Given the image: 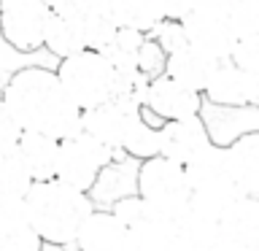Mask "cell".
<instances>
[{"mask_svg":"<svg viewBox=\"0 0 259 251\" xmlns=\"http://www.w3.org/2000/svg\"><path fill=\"white\" fill-rule=\"evenodd\" d=\"M22 130L68 138L81 130V108L68 97L52 68L27 65L14 70L0 89Z\"/></svg>","mask_w":259,"mask_h":251,"instance_id":"obj_1","label":"cell"},{"mask_svg":"<svg viewBox=\"0 0 259 251\" xmlns=\"http://www.w3.org/2000/svg\"><path fill=\"white\" fill-rule=\"evenodd\" d=\"M22 202L40 240L60 243V246H70L81 222L95 208L89 192H81L76 186L60 181L57 176L46 178V181H32Z\"/></svg>","mask_w":259,"mask_h":251,"instance_id":"obj_2","label":"cell"},{"mask_svg":"<svg viewBox=\"0 0 259 251\" xmlns=\"http://www.w3.org/2000/svg\"><path fill=\"white\" fill-rule=\"evenodd\" d=\"M57 78L68 97L81 111L95 108L119 92V73L95 49H81L76 54H68L57 62Z\"/></svg>","mask_w":259,"mask_h":251,"instance_id":"obj_3","label":"cell"},{"mask_svg":"<svg viewBox=\"0 0 259 251\" xmlns=\"http://www.w3.org/2000/svg\"><path fill=\"white\" fill-rule=\"evenodd\" d=\"M135 192L154 214L167 219H178L189 208V181H186L184 165L162 154L141 159L135 176Z\"/></svg>","mask_w":259,"mask_h":251,"instance_id":"obj_4","label":"cell"},{"mask_svg":"<svg viewBox=\"0 0 259 251\" xmlns=\"http://www.w3.org/2000/svg\"><path fill=\"white\" fill-rule=\"evenodd\" d=\"M116 151L100 143L84 130L68 138H60V154H57V178L81 192H92L97 178L113 165Z\"/></svg>","mask_w":259,"mask_h":251,"instance_id":"obj_5","label":"cell"},{"mask_svg":"<svg viewBox=\"0 0 259 251\" xmlns=\"http://www.w3.org/2000/svg\"><path fill=\"white\" fill-rule=\"evenodd\" d=\"M49 14L44 0H0V35L14 52L32 54L44 49Z\"/></svg>","mask_w":259,"mask_h":251,"instance_id":"obj_6","label":"cell"},{"mask_svg":"<svg viewBox=\"0 0 259 251\" xmlns=\"http://www.w3.org/2000/svg\"><path fill=\"white\" fill-rule=\"evenodd\" d=\"M138 116H141V103L127 100V97H111L95 108L81 111V130L119 154Z\"/></svg>","mask_w":259,"mask_h":251,"instance_id":"obj_7","label":"cell"},{"mask_svg":"<svg viewBox=\"0 0 259 251\" xmlns=\"http://www.w3.org/2000/svg\"><path fill=\"white\" fill-rule=\"evenodd\" d=\"M208 146H210V138H208L205 121L200 119V113L181 116V119H167L157 130V154L170 157L173 162H181V165L194 159Z\"/></svg>","mask_w":259,"mask_h":251,"instance_id":"obj_8","label":"cell"},{"mask_svg":"<svg viewBox=\"0 0 259 251\" xmlns=\"http://www.w3.org/2000/svg\"><path fill=\"white\" fill-rule=\"evenodd\" d=\"M202 100L213 105H256L259 73H248L230 60H222L216 73L202 89Z\"/></svg>","mask_w":259,"mask_h":251,"instance_id":"obj_9","label":"cell"},{"mask_svg":"<svg viewBox=\"0 0 259 251\" xmlns=\"http://www.w3.org/2000/svg\"><path fill=\"white\" fill-rule=\"evenodd\" d=\"M200 119L205 121L208 138L213 146H230L246 133L259 130V108L256 105H213L202 100Z\"/></svg>","mask_w":259,"mask_h":251,"instance_id":"obj_10","label":"cell"},{"mask_svg":"<svg viewBox=\"0 0 259 251\" xmlns=\"http://www.w3.org/2000/svg\"><path fill=\"white\" fill-rule=\"evenodd\" d=\"M73 246L76 251H130L127 224L111 208H92L81 222Z\"/></svg>","mask_w":259,"mask_h":251,"instance_id":"obj_11","label":"cell"},{"mask_svg":"<svg viewBox=\"0 0 259 251\" xmlns=\"http://www.w3.org/2000/svg\"><path fill=\"white\" fill-rule=\"evenodd\" d=\"M143 105H146V108H151L154 113H159L165 121L167 119H181V116L200 113L202 92L184 87L181 81L170 78L167 73H159V76L151 78L149 87H146Z\"/></svg>","mask_w":259,"mask_h":251,"instance_id":"obj_12","label":"cell"},{"mask_svg":"<svg viewBox=\"0 0 259 251\" xmlns=\"http://www.w3.org/2000/svg\"><path fill=\"white\" fill-rule=\"evenodd\" d=\"M178 22H181L184 38L189 44L205 49L208 54L219 57V60H227V54L232 49V40H235L230 32V24H227V14L189 8Z\"/></svg>","mask_w":259,"mask_h":251,"instance_id":"obj_13","label":"cell"},{"mask_svg":"<svg viewBox=\"0 0 259 251\" xmlns=\"http://www.w3.org/2000/svg\"><path fill=\"white\" fill-rule=\"evenodd\" d=\"M219 62H222L219 57L208 54L205 49L194 46V44H189V40H184V44H178L173 52H167L165 73L170 78L181 81L184 87L202 92L205 84L210 81V76L216 73Z\"/></svg>","mask_w":259,"mask_h":251,"instance_id":"obj_14","label":"cell"},{"mask_svg":"<svg viewBox=\"0 0 259 251\" xmlns=\"http://www.w3.org/2000/svg\"><path fill=\"white\" fill-rule=\"evenodd\" d=\"M176 251H230V243L219 219L186 208L176 219Z\"/></svg>","mask_w":259,"mask_h":251,"instance_id":"obj_15","label":"cell"},{"mask_svg":"<svg viewBox=\"0 0 259 251\" xmlns=\"http://www.w3.org/2000/svg\"><path fill=\"white\" fill-rule=\"evenodd\" d=\"M40 235L32 230L22 197L0 200V248L3 251H40Z\"/></svg>","mask_w":259,"mask_h":251,"instance_id":"obj_16","label":"cell"},{"mask_svg":"<svg viewBox=\"0 0 259 251\" xmlns=\"http://www.w3.org/2000/svg\"><path fill=\"white\" fill-rule=\"evenodd\" d=\"M16 151H19V157H22L32 181H46V178L57 176L60 138L32 133V130H22L19 141H16Z\"/></svg>","mask_w":259,"mask_h":251,"instance_id":"obj_17","label":"cell"},{"mask_svg":"<svg viewBox=\"0 0 259 251\" xmlns=\"http://www.w3.org/2000/svg\"><path fill=\"white\" fill-rule=\"evenodd\" d=\"M256 157H259V130L256 133H246L235 143L224 146V159L227 170H230L232 181L238 184L243 194H259V170H256Z\"/></svg>","mask_w":259,"mask_h":251,"instance_id":"obj_18","label":"cell"},{"mask_svg":"<svg viewBox=\"0 0 259 251\" xmlns=\"http://www.w3.org/2000/svg\"><path fill=\"white\" fill-rule=\"evenodd\" d=\"M127 235L130 251H176V219L159 216L151 208L127 227Z\"/></svg>","mask_w":259,"mask_h":251,"instance_id":"obj_19","label":"cell"},{"mask_svg":"<svg viewBox=\"0 0 259 251\" xmlns=\"http://www.w3.org/2000/svg\"><path fill=\"white\" fill-rule=\"evenodd\" d=\"M44 49L54 54L57 60L68 54H76L87 49L84 24L78 16H65V14H49L46 27H44Z\"/></svg>","mask_w":259,"mask_h":251,"instance_id":"obj_20","label":"cell"},{"mask_svg":"<svg viewBox=\"0 0 259 251\" xmlns=\"http://www.w3.org/2000/svg\"><path fill=\"white\" fill-rule=\"evenodd\" d=\"M108 16L116 27H130L138 32H151L165 19L159 0H111Z\"/></svg>","mask_w":259,"mask_h":251,"instance_id":"obj_21","label":"cell"},{"mask_svg":"<svg viewBox=\"0 0 259 251\" xmlns=\"http://www.w3.org/2000/svg\"><path fill=\"white\" fill-rule=\"evenodd\" d=\"M32 178L16 151V146H0V200L24 197Z\"/></svg>","mask_w":259,"mask_h":251,"instance_id":"obj_22","label":"cell"},{"mask_svg":"<svg viewBox=\"0 0 259 251\" xmlns=\"http://www.w3.org/2000/svg\"><path fill=\"white\" fill-rule=\"evenodd\" d=\"M143 35L146 32H138V30H130V27H116L113 38L100 49V54L116 68V73H133L138 46H141Z\"/></svg>","mask_w":259,"mask_h":251,"instance_id":"obj_23","label":"cell"},{"mask_svg":"<svg viewBox=\"0 0 259 251\" xmlns=\"http://www.w3.org/2000/svg\"><path fill=\"white\" fill-rule=\"evenodd\" d=\"M227 24L235 40L259 38V0H235L227 11Z\"/></svg>","mask_w":259,"mask_h":251,"instance_id":"obj_24","label":"cell"},{"mask_svg":"<svg viewBox=\"0 0 259 251\" xmlns=\"http://www.w3.org/2000/svg\"><path fill=\"white\" fill-rule=\"evenodd\" d=\"M165 62H167V52L162 49V44L151 32H146L141 46H138V57H135V70L146 78H157L159 73H165Z\"/></svg>","mask_w":259,"mask_h":251,"instance_id":"obj_25","label":"cell"},{"mask_svg":"<svg viewBox=\"0 0 259 251\" xmlns=\"http://www.w3.org/2000/svg\"><path fill=\"white\" fill-rule=\"evenodd\" d=\"M227 60L248 73H259V38H240L232 40V49Z\"/></svg>","mask_w":259,"mask_h":251,"instance_id":"obj_26","label":"cell"},{"mask_svg":"<svg viewBox=\"0 0 259 251\" xmlns=\"http://www.w3.org/2000/svg\"><path fill=\"white\" fill-rule=\"evenodd\" d=\"M111 211H113V214H116V216L121 219V222H124V224L130 227V224H135L141 216H146L149 205H146L143 197L135 192V194H124V197H119V200L111 205Z\"/></svg>","mask_w":259,"mask_h":251,"instance_id":"obj_27","label":"cell"},{"mask_svg":"<svg viewBox=\"0 0 259 251\" xmlns=\"http://www.w3.org/2000/svg\"><path fill=\"white\" fill-rule=\"evenodd\" d=\"M151 35L159 40L165 52H173L178 44H184V40H186L184 30H181V22H178V19H162L157 27L151 30Z\"/></svg>","mask_w":259,"mask_h":251,"instance_id":"obj_28","label":"cell"},{"mask_svg":"<svg viewBox=\"0 0 259 251\" xmlns=\"http://www.w3.org/2000/svg\"><path fill=\"white\" fill-rule=\"evenodd\" d=\"M19 135H22L19 121H16L11 108L6 105V100L0 97V146H16Z\"/></svg>","mask_w":259,"mask_h":251,"instance_id":"obj_29","label":"cell"},{"mask_svg":"<svg viewBox=\"0 0 259 251\" xmlns=\"http://www.w3.org/2000/svg\"><path fill=\"white\" fill-rule=\"evenodd\" d=\"M111 0H73V11L68 16H105Z\"/></svg>","mask_w":259,"mask_h":251,"instance_id":"obj_30","label":"cell"},{"mask_svg":"<svg viewBox=\"0 0 259 251\" xmlns=\"http://www.w3.org/2000/svg\"><path fill=\"white\" fill-rule=\"evenodd\" d=\"M162 6V14H165V19H181V16L189 11V0H159Z\"/></svg>","mask_w":259,"mask_h":251,"instance_id":"obj_31","label":"cell"},{"mask_svg":"<svg viewBox=\"0 0 259 251\" xmlns=\"http://www.w3.org/2000/svg\"><path fill=\"white\" fill-rule=\"evenodd\" d=\"M189 8H200V11H216V14H227L235 0H189Z\"/></svg>","mask_w":259,"mask_h":251,"instance_id":"obj_32","label":"cell"},{"mask_svg":"<svg viewBox=\"0 0 259 251\" xmlns=\"http://www.w3.org/2000/svg\"><path fill=\"white\" fill-rule=\"evenodd\" d=\"M44 6L52 14H65V16L73 11V0H44Z\"/></svg>","mask_w":259,"mask_h":251,"instance_id":"obj_33","label":"cell"},{"mask_svg":"<svg viewBox=\"0 0 259 251\" xmlns=\"http://www.w3.org/2000/svg\"><path fill=\"white\" fill-rule=\"evenodd\" d=\"M40 251H68V246H60V243H49V240H44V243H40Z\"/></svg>","mask_w":259,"mask_h":251,"instance_id":"obj_34","label":"cell"},{"mask_svg":"<svg viewBox=\"0 0 259 251\" xmlns=\"http://www.w3.org/2000/svg\"><path fill=\"white\" fill-rule=\"evenodd\" d=\"M248 251H259V248H248Z\"/></svg>","mask_w":259,"mask_h":251,"instance_id":"obj_35","label":"cell"},{"mask_svg":"<svg viewBox=\"0 0 259 251\" xmlns=\"http://www.w3.org/2000/svg\"><path fill=\"white\" fill-rule=\"evenodd\" d=\"M0 251H3V248H0Z\"/></svg>","mask_w":259,"mask_h":251,"instance_id":"obj_36","label":"cell"}]
</instances>
